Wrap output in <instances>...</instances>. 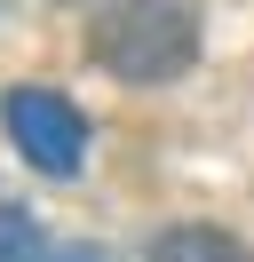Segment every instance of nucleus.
<instances>
[{
    "label": "nucleus",
    "mask_w": 254,
    "mask_h": 262,
    "mask_svg": "<svg viewBox=\"0 0 254 262\" xmlns=\"http://www.w3.org/2000/svg\"><path fill=\"white\" fill-rule=\"evenodd\" d=\"M95 64L111 80H135V88H167L199 64V8L190 0H111L95 16Z\"/></svg>",
    "instance_id": "nucleus-1"
},
{
    "label": "nucleus",
    "mask_w": 254,
    "mask_h": 262,
    "mask_svg": "<svg viewBox=\"0 0 254 262\" xmlns=\"http://www.w3.org/2000/svg\"><path fill=\"white\" fill-rule=\"evenodd\" d=\"M0 127H8V143L24 151L40 175H72V167L88 159V119H79V103L56 96V88H8V96H0Z\"/></svg>",
    "instance_id": "nucleus-2"
},
{
    "label": "nucleus",
    "mask_w": 254,
    "mask_h": 262,
    "mask_svg": "<svg viewBox=\"0 0 254 262\" xmlns=\"http://www.w3.org/2000/svg\"><path fill=\"white\" fill-rule=\"evenodd\" d=\"M143 262H246V246L230 230H215V223H175V230H159L143 246Z\"/></svg>",
    "instance_id": "nucleus-3"
},
{
    "label": "nucleus",
    "mask_w": 254,
    "mask_h": 262,
    "mask_svg": "<svg viewBox=\"0 0 254 262\" xmlns=\"http://www.w3.org/2000/svg\"><path fill=\"white\" fill-rule=\"evenodd\" d=\"M0 262H40V238H32V223H0Z\"/></svg>",
    "instance_id": "nucleus-4"
}]
</instances>
